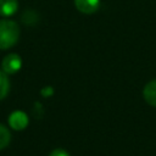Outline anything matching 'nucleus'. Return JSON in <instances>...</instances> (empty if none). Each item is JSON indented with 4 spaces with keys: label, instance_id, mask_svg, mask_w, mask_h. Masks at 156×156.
<instances>
[{
    "label": "nucleus",
    "instance_id": "nucleus-1",
    "mask_svg": "<svg viewBox=\"0 0 156 156\" xmlns=\"http://www.w3.org/2000/svg\"><path fill=\"white\" fill-rule=\"evenodd\" d=\"M20 38V27L10 20L0 21V49L5 50L13 46Z\"/></svg>",
    "mask_w": 156,
    "mask_h": 156
},
{
    "label": "nucleus",
    "instance_id": "nucleus-2",
    "mask_svg": "<svg viewBox=\"0 0 156 156\" xmlns=\"http://www.w3.org/2000/svg\"><path fill=\"white\" fill-rule=\"evenodd\" d=\"M21 66L22 58L17 54H9L2 58L1 71H4L6 74H13L21 68Z\"/></svg>",
    "mask_w": 156,
    "mask_h": 156
},
{
    "label": "nucleus",
    "instance_id": "nucleus-3",
    "mask_svg": "<svg viewBox=\"0 0 156 156\" xmlns=\"http://www.w3.org/2000/svg\"><path fill=\"white\" fill-rule=\"evenodd\" d=\"M9 124L15 130H22L28 124V116L22 111H13L9 117Z\"/></svg>",
    "mask_w": 156,
    "mask_h": 156
},
{
    "label": "nucleus",
    "instance_id": "nucleus-4",
    "mask_svg": "<svg viewBox=\"0 0 156 156\" xmlns=\"http://www.w3.org/2000/svg\"><path fill=\"white\" fill-rule=\"evenodd\" d=\"M76 9L85 15L94 13L100 6V0H74Z\"/></svg>",
    "mask_w": 156,
    "mask_h": 156
},
{
    "label": "nucleus",
    "instance_id": "nucleus-5",
    "mask_svg": "<svg viewBox=\"0 0 156 156\" xmlns=\"http://www.w3.org/2000/svg\"><path fill=\"white\" fill-rule=\"evenodd\" d=\"M143 95H144L145 101H146L149 105L156 107V79L150 80V82L144 87Z\"/></svg>",
    "mask_w": 156,
    "mask_h": 156
},
{
    "label": "nucleus",
    "instance_id": "nucleus-6",
    "mask_svg": "<svg viewBox=\"0 0 156 156\" xmlns=\"http://www.w3.org/2000/svg\"><path fill=\"white\" fill-rule=\"evenodd\" d=\"M18 9L17 0H0V16L10 17Z\"/></svg>",
    "mask_w": 156,
    "mask_h": 156
},
{
    "label": "nucleus",
    "instance_id": "nucleus-7",
    "mask_svg": "<svg viewBox=\"0 0 156 156\" xmlns=\"http://www.w3.org/2000/svg\"><path fill=\"white\" fill-rule=\"evenodd\" d=\"M10 90V80L4 71H0V100H2Z\"/></svg>",
    "mask_w": 156,
    "mask_h": 156
},
{
    "label": "nucleus",
    "instance_id": "nucleus-8",
    "mask_svg": "<svg viewBox=\"0 0 156 156\" xmlns=\"http://www.w3.org/2000/svg\"><path fill=\"white\" fill-rule=\"evenodd\" d=\"M10 140H11V134L9 129L0 123V150L5 149L10 144Z\"/></svg>",
    "mask_w": 156,
    "mask_h": 156
},
{
    "label": "nucleus",
    "instance_id": "nucleus-9",
    "mask_svg": "<svg viewBox=\"0 0 156 156\" xmlns=\"http://www.w3.org/2000/svg\"><path fill=\"white\" fill-rule=\"evenodd\" d=\"M49 156H69V154L63 149H55L50 152Z\"/></svg>",
    "mask_w": 156,
    "mask_h": 156
}]
</instances>
